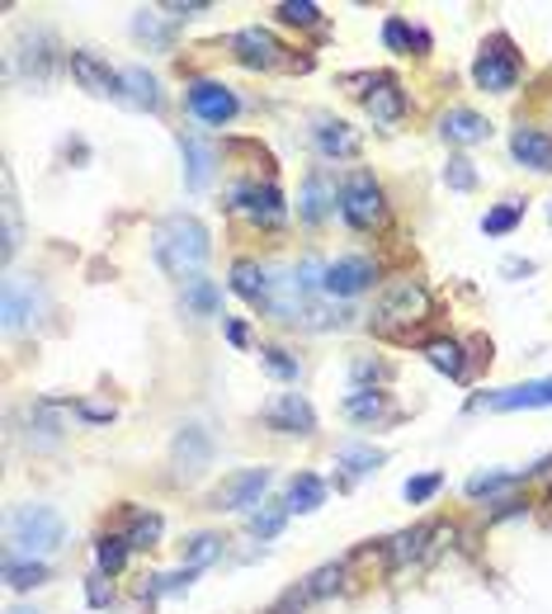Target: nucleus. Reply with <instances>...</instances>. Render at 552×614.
<instances>
[{
    "label": "nucleus",
    "instance_id": "8",
    "mask_svg": "<svg viewBox=\"0 0 552 614\" xmlns=\"http://www.w3.org/2000/svg\"><path fill=\"white\" fill-rule=\"evenodd\" d=\"M274 482V472L270 468H246V472H232V478L217 487V511H250V506H260V496H264V487Z\"/></svg>",
    "mask_w": 552,
    "mask_h": 614
},
{
    "label": "nucleus",
    "instance_id": "15",
    "mask_svg": "<svg viewBox=\"0 0 552 614\" xmlns=\"http://www.w3.org/2000/svg\"><path fill=\"white\" fill-rule=\"evenodd\" d=\"M477 406H492V412H519V406H552V378H539V383H519V388H506V392H492L482 398Z\"/></svg>",
    "mask_w": 552,
    "mask_h": 614
},
{
    "label": "nucleus",
    "instance_id": "5",
    "mask_svg": "<svg viewBox=\"0 0 552 614\" xmlns=\"http://www.w3.org/2000/svg\"><path fill=\"white\" fill-rule=\"evenodd\" d=\"M472 81H477L482 90H496V94L515 90V81H519V57H515V47H510L506 38H492V43L482 47L477 67H472Z\"/></svg>",
    "mask_w": 552,
    "mask_h": 614
},
{
    "label": "nucleus",
    "instance_id": "30",
    "mask_svg": "<svg viewBox=\"0 0 552 614\" xmlns=\"http://www.w3.org/2000/svg\"><path fill=\"white\" fill-rule=\"evenodd\" d=\"M29 47H34V38H29ZM24 67H29V76H34L38 86H47V76H53V67H57L53 38H47V34H38V47H34V53H24Z\"/></svg>",
    "mask_w": 552,
    "mask_h": 614
},
{
    "label": "nucleus",
    "instance_id": "32",
    "mask_svg": "<svg viewBox=\"0 0 552 614\" xmlns=\"http://www.w3.org/2000/svg\"><path fill=\"white\" fill-rule=\"evenodd\" d=\"M128 539H119V534H109V539L94 544V562H100V572H119L123 562H128Z\"/></svg>",
    "mask_w": 552,
    "mask_h": 614
},
{
    "label": "nucleus",
    "instance_id": "29",
    "mask_svg": "<svg viewBox=\"0 0 552 614\" xmlns=\"http://www.w3.org/2000/svg\"><path fill=\"white\" fill-rule=\"evenodd\" d=\"M430 534H435L430 525H416V529H402V534H397V539H392V544H387V567H402L406 558H416V554H420V548H425V539H430Z\"/></svg>",
    "mask_w": 552,
    "mask_h": 614
},
{
    "label": "nucleus",
    "instance_id": "18",
    "mask_svg": "<svg viewBox=\"0 0 552 614\" xmlns=\"http://www.w3.org/2000/svg\"><path fill=\"white\" fill-rule=\"evenodd\" d=\"M312 137H317L322 156H336V161H350V156H359V133L350 129V123H340V119H317Z\"/></svg>",
    "mask_w": 552,
    "mask_h": 614
},
{
    "label": "nucleus",
    "instance_id": "20",
    "mask_svg": "<svg viewBox=\"0 0 552 614\" xmlns=\"http://www.w3.org/2000/svg\"><path fill=\"white\" fill-rule=\"evenodd\" d=\"M510 152H515V161L519 166H529V170H552V137L548 133H539V129H519L515 137H510Z\"/></svg>",
    "mask_w": 552,
    "mask_h": 614
},
{
    "label": "nucleus",
    "instance_id": "14",
    "mask_svg": "<svg viewBox=\"0 0 552 614\" xmlns=\"http://www.w3.org/2000/svg\"><path fill=\"white\" fill-rule=\"evenodd\" d=\"M373 260H364V256H345V260H336L326 270V293H336V298H354V293H364L369 283H373Z\"/></svg>",
    "mask_w": 552,
    "mask_h": 614
},
{
    "label": "nucleus",
    "instance_id": "48",
    "mask_svg": "<svg viewBox=\"0 0 552 614\" xmlns=\"http://www.w3.org/2000/svg\"><path fill=\"white\" fill-rule=\"evenodd\" d=\"M227 341L232 345H246V326L241 322H227Z\"/></svg>",
    "mask_w": 552,
    "mask_h": 614
},
{
    "label": "nucleus",
    "instance_id": "27",
    "mask_svg": "<svg viewBox=\"0 0 552 614\" xmlns=\"http://www.w3.org/2000/svg\"><path fill=\"white\" fill-rule=\"evenodd\" d=\"M425 359H430L439 373H449V378H463L467 373V359H463V345L459 341H430V345H425Z\"/></svg>",
    "mask_w": 552,
    "mask_h": 614
},
{
    "label": "nucleus",
    "instance_id": "51",
    "mask_svg": "<svg viewBox=\"0 0 552 614\" xmlns=\"http://www.w3.org/2000/svg\"><path fill=\"white\" fill-rule=\"evenodd\" d=\"M10 614H34V610H10Z\"/></svg>",
    "mask_w": 552,
    "mask_h": 614
},
{
    "label": "nucleus",
    "instance_id": "50",
    "mask_svg": "<svg viewBox=\"0 0 552 614\" xmlns=\"http://www.w3.org/2000/svg\"><path fill=\"white\" fill-rule=\"evenodd\" d=\"M506 275H533V265H529V260H510Z\"/></svg>",
    "mask_w": 552,
    "mask_h": 614
},
{
    "label": "nucleus",
    "instance_id": "36",
    "mask_svg": "<svg viewBox=\"0 0 552 614\" xmlns=\"http://www.w3.org/2000/svg\"><path fill=\"white\" fill-rule=\"evenodd\" d=\"M20 250V213H14V180L5 176V260Z\"/></svg>",
    "mask_w": 552,
    "mask_h": 614
},
{
    "label": "nucleus",
    "instance_id": "23",
    "mask_svg": "<svg viewBox=\"0 0 552 614\" xmlns=\"http://www.w3.org/2000/svg\"><path fill=\"white\" fill-rule=\"evenodd\" d=\"M439 133L449 142H486L492 137V123L482 114H472V109H449V114L439 119Z\"/></svg>",
    "mask_w": 552,
    "mask_h": 614
},
{
    "label": "nucleus",
    "instance_id": "42",
    "mask_svg": "<svg viewBox=\"0 0 552 614\" xmlns=\"http://www.w3.org/2000/svg\"><path fill=\"white\" fill-rule=\"evenodd\" d=\"M156 539H161V515H137L128 544H133V548H151Z\"/></svg>",
    "mask_w": 552,
    "mask_h": 614
},
{
    "label": "nucleus",
    "instance_id": "35",
    "mask_svg": "<svg viewBox=\"0 0 552 614\" xmlns=\"http://www.w3.org/2000/svg\"><path fill=\"white\" fill-rule=\"evenodd\" d=\"M519 213H525V209H519V203H500V209H492V213L482 217V232H486V236H500V232H510V227L519 223Z\"/></svg>",
    "mask_w": 552,
    "mask_h": 614
},
{
    "label": "nucleus",
    "instance_id": "33",
    "mask_svg": "<svg viewBox=\"0 0 552 614\" xmlns=\"http://www.w3.org/2000/svg\"><path fill=\"white\" fill-rule=\"evenodd\" d=\"M336 459H340V468H350V472H369V468L383 464V454H378V449H364V445H345Z\"/></svg>",
    "mask_w": 552,
    "mask_h": 614
},
{
    "label": "nucleus",
    "instance_id": "17",
    "mask_svg": "<svg viewBox=\"0 0 552 614\" xmlns=\"http://www.w3.org/2000/svg\"><path fill=\"white\" fill-rule=\"evenodd\" d=\"M232 47L246 67H279V53H283L270 29H241V34L232 38Z\"/></svg>",
    "mask_w": 552,
    "mask_h": 614
},
{
    "label": "nucleus",
    "instance_id": "11",
    "mask_svg": "<svg viewBox=\"0 0 552 614\" xmlns=\"http://www.w3.org/2000/svg\"><path fill=\"white\" fill-rule=\"evenodd\" d=\"M209 459H213V435L203 425H184L176 435V472L180 478H199Z\"/></svg>",
    "mask_w": 552,
    "mask_h": 614
},
{
    "label": "nucleus",
    "instance_id": "49",
    "mask_svg": "<svg viewBox=\"0 0 552 614\" xmlns=\"http://www.w3.org/2000/svg\"><path fill=\"white\" fill-rule=\"evenodd\" d=\"M354 378H383V369L369 365V359H364V365H354Z\"/></svg>",
    "mask_w": 552,
    "mask_h": 614
},
{
    "label": "nucleus",
    "instance_id": "22",
    "mask_svg": "<svg viewBox=\"0 0 552 614\" xmlns=\"http://www.w3.org/2000/svg\"><path fill=\"white\" fill-rule=\"evenodd\" d=\"M180 308H184V317H217V308H223V293H217V283L213 279H189L184 283V293H180Z\"/></svg>",
    "mask_w": 552,
    "mask_h": 614
},
{
    "label": "nucleus",
    "instance_id": "24",
    "mask_svg": "<svg viewBox=\"0 0 552 614\" xmlns=\"http://www.w3.org/2000/svg\"><path fill=\"white\" fill-rule=\"evenodd\" d=\"M29 445H34V449H57L61 445V421H57L53 402L29 406Z\"/></svg>",
    "mask_w": 552,
    "mask_h": 614
},
{
    "label": "nucleus",
    "instance_id": "43",
    "mask_svg": "<svg viewBox=\"0 0 552 614\" xmlns=\"http://www.w3.org/2000/svg\"><path fill=\"white\" fill-rule=\"evenodd\" d=\"M444 185L449 189H472L477 185V170H472V161H463V156H453V161L444 166Z\"/></svg>",
    "mask_w": 552,
    "mask_h": 614
},
{
    "label": "nucleus",
    "instance_id": "25",
    "mask_svg": "<svg viewBox=\"0 0 552 614\" xmlns=\"http://www.w3.org/2000/svg\"><path fill=\"white\" fill-rule=\"evenodd\" d=\"M123 100H128L133 109H161V86H156L151 71L128 67L123 71Z\"/></svg>",
    "mask_w": 552,
    "mask_h": 614
},
{
    "label": "nucleus",
    "instance_id": "16",
    "mask_svg": "<svg viewBox=\"0 0 552 614\" xmlns=\"http://www.w3.org/2000/svg\"><path fill=\"white\" fill-rule=\"evenodd\" d=\"M180 152H184V185L189 189H203V185L213 180V166H217L213 142H203L199 133H184L180 137Z\"/></svg>",
    "mask_w": 552,
    "mask_h": 614
},
{
    "label": "nucleus",
    "instance_id": "31",
    "mask_svg": "<svg viewBox=\"0 0 552 614\" xmlns=\"http://www.w3.org/2000/svg\"><path fill=\"white\" fill-rule=\"evenodd\" d=\"M345 581V562H326V567H317L307 581H303V595L307 601H322V595H330Z\"/></svg>",
    "mask_w": 552,
    "mask_h": 614
},
{
    "label": "nucleus",
    "instance_id": "3",
    "mask_svg": "<svg viewBox=\"0 0 552 614\" xmlns=\"http://www.w3.org/2000/svg\"><path fill=\"white\" fill-rule=\"evenodd\" d=\"M425 317H430V293L416 279L387 283L383 298H378V326H416Z\"/></svg>",
    "mask_w": 552,
    "mask_h": 614
},
{
    "label": "nucleus",
    "instance_id": "40",
    "mask_svg": "<svg viewBox=\"0 0 552 614\" xmlns=\"http://www.w3.org/2000/svg\"><path fill=\"white\" fill-rule=\"evenodd\" d=\"M279 20L283 24H317L322 20V10L317 5H312V0H283V5H279Z\"/></svg>",
    "mask_w": 552,
    "mask_h": 614
},
{
    "label": "nucleus",
    "instance_id": "38",
    "mask_svg": "<svg viewBox=\"0 0 552 614\" xmlns=\"http://www.w3.org/2000/svg\"><path fill=\"white\" fill-rule=\"evenodd\" d=\"M217 554H223V539H217V534H199V539L189 544V562L184 567H194L199 572V567H209Z\"/></svg>",
    "mask_w": 552,
    "mask_h": 614
},
{
    "label": "nucleus",
    "instance_id": "2",
    "mask_svg": "<svg viewBox=\"0 0 552 614\" xmlns=\"http://www.w3.org/2000/svg\"><path fill=\"white\" fill-rule=\"evenodd\" d=\"M10 534V554H29V558H47L57 554L61 539H67V520H61L53 506H20L5 520Z\"/></svg>",
    "mask_w": 552,
    "mask_h": 614
},
{
    "label": "nucleus",
    "instance_id": "26",
    "mask_svg": "<svg viewBox=\"0 0 552 614\" xmlns=\"http://www.w3.org/2000/svg\"><path fill=\"white\" fill-rule=\"evenodd\" d=\"M326 501V482L317 472H297L289 482V496H283V511H317Z\"/></svg>",
    "mask_w": 552,
    "mask_h": 614
},
{
    "label": "nucleus",
    "instance_id": "47",
    "mask_svg": "<svg viewBox=\"0 0 552 614\" xmlns=\"http://www.w3.org/2000/svg\"><path fill=\"white\" fill-rule=\"evenodd\" d=\"M90 605H109V591H104V577H90Z\"/></svg>",
    "mask_w": 552,
    "mask_h": 614
},
{
    "label": "nucleus",
    "instance_id": "10",
    "mask_svg": "<svg viewBox=\"0 0 552 614\" xmlns=\"http://www.w3.org/2000/svg\"><path fill=\"white\" fill-rule=\"evenodd\" d=\"M264 421L283 435H317V412H312V402L303 398V392H283V398H274L270 406H264Z\"/></svg>",
    "mask_w": 552,
    "mask_h": 614
},
{
    "label": "nucleus",
    "instance_id": "1",
    "mask_svg": "<svg viewBox=\"0 0 552 614\" xmlns=\"http://www.w3.org/2000/svg\"><path fill=\"white\" fill-rule=\"evenodd\" d=\"M213 256V236L209 227L199 223V217H189V213H176V217H166L161 227H156V265L170 275V279H199V270L209 265Z\"/></svg>",
    "mask_w": 552,
    "mask_h": 614
},
{
    "label": "nucleus",
    "instance_id": "28",
    "mask_svg": "<svg viewBox=\"0 0 552 614\" xmlns=\"http://www.w3.org/2000/svg\"><path fill=\"white\" fill-rule=\"evenodd\" d=\"M5 581H10L14 591H34V587H43V581H47V567L38 558L20 562L14 554H5Z\"/></svg>",
    "mask_w": 552,
    "mask_h": 614
},
{
    "label": "nucleus",
    "instance_id": "21",
    "mask_svg": "<svg viewBox=\"0 0 552 614\" xmlns=\"http://www.w3.org/2000/svg\"><path fill=\"white\" fill-rule=\"evenodd\" d=\"M232 289L246 298V303H256V308H270L274 298H270V279H264V270L256 260H236L232 265Z\"/></svg>",
    "mask_w": 552,
    "mask_h": 614
},
{
    "label": "nucleus",
    "instance_id": "13",
    "mask_svg": "<svg viewBox=\"0 0 552 614\" xmlns=\"http://www.w3.org/2000/svg\"><path fill=\"white\" fill-rule=\"evenodd\" d=\"M71 76L90 94H123V71H114L109 62H100L94 53H71Z\"/></svg>",
    "mask_w": 552,
    "mask_h": 614
},
{
    "label": "nucleus",
    "instance_id": "19",
    "mask_svg": "<svg viewBox=\"0 0 552 614\" xmlns=\"http://www.w3.org/2000/svg\"><path fill=\"white\" fill-rule=\"evenodd\" d=\"M330 203H336V180H330L326 170H312L307 185H303V199H297L303 223H322V217L330 213Z\"/></svg>",
    "mask_w": 552,
    "mask_h": 614
},
{
    "label": "nucleus",
    "instance_id": "9",
    "mask_svg": "<svg viewBox=\"0 0 552 614\" xmlns=\"http://www.w3.org/2000/svg\"><path fill=\"white\" fill-rule=\"evenodd\" d=\"M43 312H47V293L38 289L34 279H10V283H5V326H10V331L34 326Z\"/></svg>",
    "mask_w": 552,
    "mask_h": 614
},
{
    "label": "nucleus",
    "instance_id": "46",
    "mask_svg": "<svg viewBox=\"0 0 552 614\" xmlns=\"http://www.w3.org/2000/svg\"><path fill=\"white\" fill-rule=\"evenodd\" d=\"M76 412H81L86 421H109V416H114V406H86V402H81Z\"/></svg>",
    "mask_w": 552,
    "mask_h": 614
},
{
    "label": "nucleus",
    "instance_id": "44",
    "mask_svg": "<svg viewBox=\"0 0 552 614\" xmlns=\"http://www.w3.org/2000/svg\"><path fill=\"white\" fill-rule=\"evenodd\" d=\"M283 515H289V511H283V506H274V511H256V515H250V529H256L260 534V539H274V534L283 529Z\"/></svg>",
    "mask_w": 552,
    "mask_h": 614
},
{
    "label": "nucleus",
    "instance_id": "6",
    "mask_svg": "<svg viewBox=\"0 0 552 614\" xmlns=\"http://www.w3.org/2000/svg\"><path fill=\"white\" fill-rule=\"evenodd\" d=\"M184 104H189V114H194L199 123H213V129H223L227 119H236V94L223 81H189L184 86Z\"/></svg>",
    "mask_w": 552,
    "mask_h": 614
},
{
    "label": "nucleus",
    "instance_id": "37",
    "mask_svg": "<svg viewBox=\"0 0 552 614\" xmlns=\"http://www.w3.org/2000/svg\"><path fill=\"white\" fill-rule=\"evenodd\" d=\"M345 412H350L354 421H373L378 412H383V392H354V398H345Z\"/></svg>",
    "mask_w": 552,
    "mask_h": 614
},
{
    "label": "nucleus",
    "instance_id": "4",
    "mask_svg": "<svg viewBox=\"0 0 552 614\" xmlns=\"http://www.w3.org/2000/svg\"><path fill=\"white\" fill-rule=\"evenodd\" d=\"M340 213L350 217V227H373L378 217H383V189L369 170H354V176H345L340 185Z\"/></svg>",
    "mask_w": 552,
    "mask_h": 614
},
{
    "label": "nucleus",
    "instance_id": "45",
    "mask_svg": "<svg viewBox=\"0 0 552 614\" xmlns=\"http://www.w3.org/2000/svg\"><path fill=\"white\" fill-rule=\"evenodd\" d=\"M383 43L392 47V53H412V29H406L402 20H387L383 24Z\"/></svg>",
    "mask_w": 552,
    "mask_h": 614
},
{
    "label": "nucleus",
    "instance_id": "12",
    "mask_svg": "<svg viewBox=\"0 0 552 614\" xmlns=\"http://www.w3.org/2000/svg\"><path fill=\"white\" fill-rule=\"evenodd\" d=\"M364 109H369V119L378 123V129H392V123H402V114H406V94L392 76H378L364 94Z\"/></svg>",
    "mask_w": 552,
    "mask_h": 614
},
{
    "label": "nucleus",
    "instance_id": "34",
    "mask_svg": "<svg viewBox=\"0 0 552 614\" xmlns=\"http://www.w3.org/2000/svg\"><path fill=\"white\" fill-rule=\"evenodd\" d=\"M133 34H137V38H147L151 47H166V43H170V29H166L161 20H156L151 10H142L137 20H133Z\"/></svg>",
    "mask_w": 552,
    "mask_h": 614
},
{
    "label": "nucleus",
    "instance_id": "41",
    "mask_svg": "<svg viewBox=\"0 0 552 614\" xmlns=\"http://www.w3.org/2000/svg\"><path fill=\"white\" fill-rule=\"evenodd\" d=\"M439 487H444V472H425V478H412V482H406L402 492H406V501H412V506H420V501H430Z\"/></svg>",
    "mask_w": 552,
    "mask_h": 614
},
{
    "label": "nucleus",
    "instance_id": "7",
    "mask_svg": "<svg viewBox=\"0 0 552 614\" xmlns=\"http://www.w3.org/2000/svg\"><path fill=\"white\" fill-rule=\"evenodd\" d=\"M232 209L246 213L250 223H264V227H279L289 209H283V194L274 185H236L232 189Z\"/></svg>",
    "mask_w": 552,
    "mask_h": 614
},
{
    "label": "nucleus",
    "instance_id": "39",
    "mask_svg": "<svg viewBox=\"0 0 552 614\" xmlns=\"http://www.w3.org/2000/svg\"><path fill=\"white\" fill-rule=\"evenodd\" d=\"M260 365L274 378H297V359H289V350H279V345H260Z\"/></svg>",
    "mask_w": 552,
    "mask_h": 614
}]
</instances>
